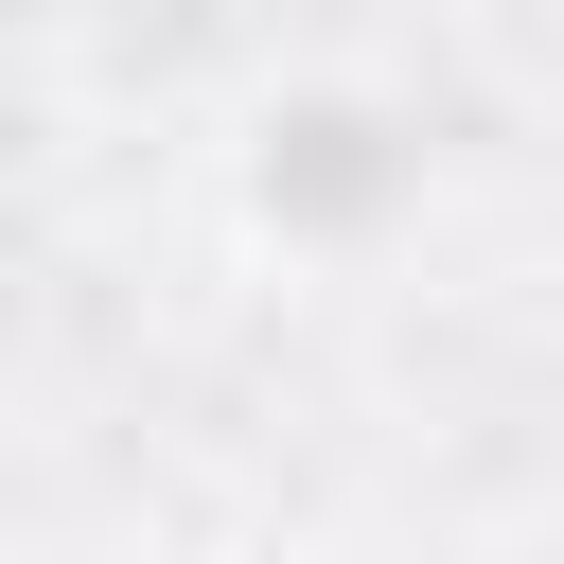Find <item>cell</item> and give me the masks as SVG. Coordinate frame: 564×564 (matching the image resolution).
Instances as JSON below:
<instances>
[{
  "label": "cell",
  "mask_w": 564,
  "mask_h": 564,
  "mask_svg": "<svg viewBox=\"0 0 564 564\" xmlns=\"http://www.w3.org/2000/svg\"><path fill=\"white\" fill-rule=\"evenodd\" d=\"M405 212H423V123L370 70H282L229 123V229L264 264H370Z\"/></svg>",
  "instance_id": "cell-1"
},
{
  "label": "cell",
  "mask_w": 564,
  "mask_h": 564,
  "mask_svg": "<svg viewBox=\"0 0 564 564\" xmlns=\"http://www.w3.org/2000/svg\"><path fill=\"white\" fill-rule=\"evenodd\" d=\"M106 564H194V546H106Z\"/></svg>",
  "instance_id": "cell-2"
}]
</instances>
